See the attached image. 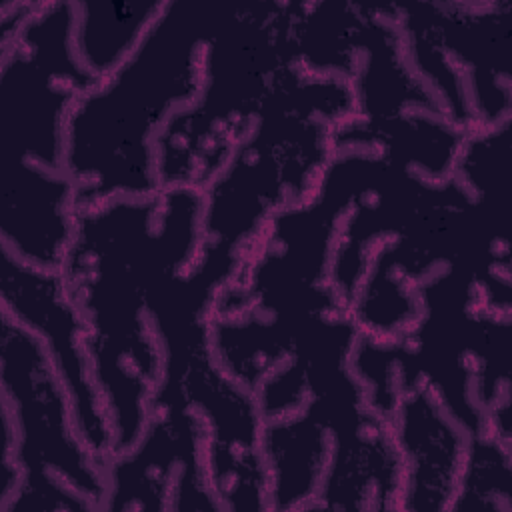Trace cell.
Instances as JSON below:
<instances>
[{
  "instance_id": "6da1fadb",
  "label": "cell",
  "mask_w": 512,
  "mask_h": 512,
  "mask_svg": "<svg viewBox=\"0 0 512 512\" xmlns=\"http://www.w3.org/2000/svg\"><path fill=\"white\" fill-rule=\"evenodd\" d=\"M202 210L204 196L194 186L76 210L60 272L84 322L86 354L112 428V456L132 450L148 426L162 378L148 298L198 254Z\"/></svg>"
},
{
  "instance_id": "7a4b0ae2",
  "label": "cell",
  "mask_w": 512,
  "mask_h": 512,
  "mask_svg": "<svg viewBox=\"0 0 512 512\" xmlns=\"http://www.w3.org/2000/svg\"><path fill=\"white\" fill-rule=\"evenodd\" d=\"M234 8L166 2L136 50L82 92L66 118L64 172L76 210L162 190L156 142L204 84V54Z\"/></svg>"
},
{
  "instance_id": "3957f363",
  "label": "cell",
  "mask_w": 512,
  "mask_h": 512,
  "mask_svg": "<svg viewBox=\"0 0 512 512\" xmlns=\"http://www.w3.org/2000/svg\"><path fill=\"white\" fill-rule=\"evenodd\" d=\"M216 290L182 272L152 290L148 316L162 348V378L152 396L194 408L206 426L204 464L220 510H270L268 472L256 394L230 378L210 344ZM150 400V402H152Z\"/></svg>"
},
{
  "instance_id": "277c9868",
  "label": "cell",
  "mask_w": 512,
  "mask_h": 512,
  "mask_svg": "<svg viewBox=\"0 0 512 512\" xmlns=\"http://www.w3.org/2000/svg\"><path fill=\"white\" fill-rule=\"evenodd\" d=\"M302 10L292 2L234 6L206 46L198 98L158 136L162 188L202 190L222 170L274 86L300 66Z\"/></svg>"
},
{
  "instance_id": "5b68a950",
  "label": "cell",
  "mask_w": 512,
  "mask_h": 512,
  "mask_svg": "<svg viewBox=\"0 0 512 512\" xmlns=\"http://www.w3.org/2000/svg\"><path fill=\"white\" fill-rule=\"evenodd\" d=\"M0 512H104L106 462L80 438L42 340L2 312Z\"/></svg>"
},
{
  "instance_id": "8992f818",
  "label": "cell",
  "mask_w": 512,
  "mask_h": 512,
  "mask_svg": "<svg viewBox=\"0 0 512 512\" xmlns=\"http://www.w3.org/2000/svg\"><path fill=\"white\" fill-rule=\"evenodd\" d=\"M0 292L2 312L42 340L68 392L80 438L106 462L112 428L86 354L84 322L62 272L28 264L0 244Z\"/></svg>"
},
{
  "instance_id": "52a82bcc",
  "label": "cell",
  "mask_w": 512,
  "mask_h": 512,
  "mask_svg": "<svg viewBox=\"0 0 512 512\" xmlns=\"http://www.w3.org/2000/svg\"><path fill=\"white\" fill-rule=\"evenodd\" d=\"M388 426L402 466L398 510L450 512L468 430L422 380L398 392Z\"/></svg>"
},
{
  "instance_id": "ba28073f",
  "label": "cell",
  "mask_w": 512,
  "mask_h": 512,
  "mask_svg": "<svg viewBox=\"0 0 512 512\" xmlns=\"http://www.w3.org/2000/svg\"><path fill=\"white\" fill-rule=\"evenodd\" d=\"M74 48L86 70L98 78L116 70L160 18L166 2L118 0L74 2Z\"/></svg>"
},
{
  "instance_id": "9c48e42d",
  "label": "cell",
  "mask_w": 512,
  "mask_h": 512,
  "mask_svg": "<svg viewBox=\"0 0 512 512\" xmlns=\"http://www.w3.org/2000/svg\"><path fill=\"white\" fill-rule=\"evenodd\" d=\"M510 440L488 428L468 436L466 456L450 512L512 510L510 492Z\"/></svg>"
}]
</instances>
